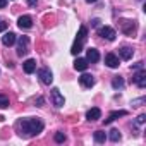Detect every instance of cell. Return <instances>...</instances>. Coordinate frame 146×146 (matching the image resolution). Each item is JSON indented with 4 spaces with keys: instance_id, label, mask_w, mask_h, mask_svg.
Here are the masks:
<instances>
[{
    "instance_id": "1",
    "label": "cell",
    "mask_w": 146,
    "mask_h": 146,
    "mask_svg": "<svg viewBox=\"0 0 146 146\" xmlns=\"http://www.w3.org/2000/svg\"><path fill=\"white\" fill-rule=\"evenodd\" d=\"M19 134L24 137H33L36 134H40L43 131V122L40 119H23L19 124Z\"/></svg>"
},
{
    "instance_id": "2",
    "label": "cell",
    "mask_w": 146,
    "mask_h": 146,
    "mask_svg": "<svg viewBox=\"0 0 146 146\" xmlns=\"http://www.w3.org/2000/svg\"><path fill=\"white\" fill-rule=\"evenodd\" d=\"M98 36H102V38H105V40H108V41H113L115 36H117V33H115V29L110 28V26H102V28L98 29Z\"/></svg>"
},
{
    "instance_id": "3",
    "label": "cell",
    "mask_w": 146,
    "mask_h": 146,
    "mask_svg": "<svg viewBox=\"0 0 146 146\" xmlns=\"http://www.w3.org/2000/svg\"><path fill=\"white\" fill-rule=\"evenodd\" d=\"M28 45H29V38L28 36H19L17 40V55L24 57L28 53Z\"/></svg>"
},
{
    "instance_id": "4",
    "label": "cell",
    "mask_w": 146,
    "mask_h": 146,
    "mask_svg": "<svg viewBox=\"0 0 146 146\" xmlns=\"http://www.w3.org/2000/svg\"><path fill=\"white\" fill-rule=\"evenodd\" d=\"M38 78L41 79V83H43V84H52V81H53V74H52V70H50V69H46V67H43V69H40V70H38Z\"/></svg>"
},
{
    "instance_id": "5",
    "label": "cell",
    "mask_w": 146,
    "mask_h": 146,
    "mask_svg": "<svg viewBox=\"0 0 146 146\" xmlns=\"http://www.w3.org/2000/svg\"><path fill=\"white\" fill-rule=\"evenodd\" d=\"M132 81L143 90V88H146V70L144 69H139V70H136V74H134V78H132Z\"/></svg>"
},
{
    "instance_id": "6",
    "label": "cell",
    "mask_w": 146,
    "mask_h": 146,
    "mask_svg": "<svg viewBox=\"0 0 146 146\" xmlns=\"http://www.w3.org/2000/svg\"><path fill=\"white\" fill-rule=\"evenodd\" d=\"M52 100H53V105H55L57 108L64 107V96L60 95V90H58V88H53V90H52Z\"/></svg>"
},
{
    "instance_id": "7",
    "label": "cell",
    "mask_w": 146,
    "mask_h": 146,
    "mask_svg": "<svg viewBox=\"0 0 146 146\" xmlns=\"http://www.w3.org/2000/svg\"><path fill=\"white\" fill-rule=\"evenodd\" d=\"M17 26H19L21 29H29V28L33 26V19H31L29 16H21V17L17 19Z\"/></svg>"
},
{
    "instance_id": "8",
    "label": "cell",
    "mask_w": 146,
    "mask_h": 146,
    "mask_svg": "<svg viewBox=\"0 0 146 146\" xmlns=\"http://www.w3.org/2000/svg\"><path fill=\"white\" fill-rule=\"evenodd\" d=\"M120 26H122V31L125 35H132L134 29H136V23L134 21H120Z\"/></svg>"
},
{
    "instance_id": "9",
    "label": "cell",
    "mask_w": 146,
    "mask_h": 146,
    "mask_svg": "<svg viewBox=\"0 0 146 146\" xmlns=\"http://www.w3.org/2000/svg\"><path fill=\"white\" fill-rule=\"evenodd\" d=\"M105 64H107L108 67L115 69V67H119V57H117L115 53H107V55H105Z\"/></svg>"
},
{
    "instance_id": "10",
    "label": "cell",
    "mask_w": 146,
    "mask_h": 146,
    "mask_svg": "<svg viewBox=\"0 0 146 146\" xmlns=\"http://www.w3.org/2000/svg\"><path fill=\"white\" fill-rule=\"evenodd\" d=\"M79 83H81L84 88H93V86H95V78H93L91 74H83V76L79 78Z\"/></svg>"
},
{
    "instance_id": "11",
    "label": "cell",
    "mask_w": 146,
    "mask_h": 146,
    "mask_svg": "<svg viewBox=\"0 0 146 146\" xmlns=\"http://www.w3.org/2000/svg\"><path fill=\"white\" fill-rule=\"evenodd\" d=\"M86 60L91 62V64H96L100 60V53L96 48H88V53H86Z\"/></svg>"
},
{
    "instance_id": "12",
    "label": "cell",
    "mask_w": 146,
    "mask_h": 146,
    "mask_svg": "<svg viewBox=\"0 0 146 146\" xmlns=\"http://www.w3.org/2000/svg\"><path fill=\"white\" fill-rule=\"evenodd\" d=\"M23 69H24V72H26V74H33V72L36 70V60H33V58H28V60L23 64Z\"/></svg>"
},
{
    "instance_id": "13",
    "label": "cell",
    "mask_w": 146,
    "mask_h": 146,
    "mask_svg": "<svg viewBox=\"0 0 146 146\" xmlns=\"http://www.w3.org/2000/svg\"><path fill=\"white\" fill-rule=\"evenodd\" d=\"M127 115V112L125 110H117V112H112L110 115H108V119H105V125H108V124H112L115 119H119V117H125Z\"/></svg>"
},
{
    "instance_id": "14",
    "label": "cell",
    "mask_w": 146,
    "mask_h": 146,
    "mask_svg": "<svg viewBox=\"0 0 146 146\" xmlns=\"http://www.w3.org/2000/svg\"><path fill=\"white\" fill-rule=\"evenodd\" d=\"M2 43H4L5 46H12V45L16 43V35H14L12 31H9V33H5V35L2 36Z\"/></svg>"
},
{
    "instance_id": "15",
    "label": "cell",
    "mask_w": 146,
    "mask_h": 146,
    "mask_svg": "<svg viewBox=\"0 0 146 146\" xmlns=\"http://www.w3.org/2000/svg\"><path fill=\"white\" fill-rule=\"evenodd\" d=\"M119 55H120L124 60H131L132 55H134V50H132L131 46H122V48L119 50Z\"/></svg>"
},
{
    "instance_id": "16",
    "label": "cell",
    "mask_w": 146,
    "mask_h": 146,
    "mask_svg": "<svg viewBox=\"0 0 146 146\" xmlns=\"http://www.w3.org/2000/svg\"><path fill=\"white\" fill-rule=\"evenodd\" d=\"M100 117H102V110L96 108V107H95V108H90V110L86 112V119H88V120H98Z\"/></svg>"
},
{
    "instance_id": "17",
    "label": "cell",
    "mask_w": 146,
    "mask_h": 146,
    "mask_svg": "<svg viewBox=\"0 0 146 146\" xmlns=\"http://www.w3.org/2000/svg\"><path fill=\"white\" fill-rule=\"evenodd\" d=\"M74 69L76 70H86L88 69V60L86 58H78L74 62Z\"/></svg>"
},
{
    "instance_id": "18",
    "label": "cell",
    "mask_w": 146,
    "mask_h": 146,
    "mask_svg": "<svg viewBox=\"0 0 146 146\" xmlns=\"http://www.w3.org/2000/svg\"><path fill=\"white\" fill-rule=\"evenodd\" d=\"M86 36H88V29H86L84 26H81V28H79V33H78V38H76V41H79V43H84V41H86Z\"/></svg>"
},
{
    "instance_id": "19",
    "label": "cell",
    "mask_w": 146,
    "mask_h": 146,
    "mask_svg": "<svg viewBox=\"0 0 146 146\" xmlns=\"http://www.w3.org/2000/svg\"><path fill=\"white\" fill-rule=\"evenodd\" d=\"M112 86H113L115 90H120V88H124V79H122L120 76H115V78H113V81H112Z\"/></svg>"
},
{
    "instance_id": "20",
    "label": "cell",
    "mask_w": 146,
    "mask_h": 146,
    "mask_svg": "<svg viewBox=\"0 0 146 146\" xmlns=\"http://www.w3.org/2000/svg\"><path fill=\"white\" fill-rule=\"evenodd\" d=\"M105 139H107L105 131H96V132H95V141H96V143H105Z\"/></svg>"
},
{
    "instance_id": "21",
    "label": "cell",
    "mask_w": 146,
    "mask_h": 146,
    "mask_svg": "<svg viewBox=\"0 0 146 146\" xmlns=\"http://www.w3.org/2000/svg\"><path fill=\"white\" fill-rule=\"evenodd\" d=\"M81 50H83V43H79V41H74V45H72V48H70L72 55H78Z\"/></svg>"
},
{
    "instance_id": "22",
    "label": "cell",
    "mask_w": 146,
    "mask_h": 146,
    "mask_svg": "<svg viewBox=\"0 0 146 146\" xmlns=\"http://www.w3.org/2000/svg\"><path fill=\"white\" fill-rule=\"evenodd\" d=\"M108 137H110L113 143H117V141L120 139V132H119V129H112V131H110V134H108Z\"/></svg>"
},
{
    "instance_id": "23",
    "label": "cell",
    "mask_w": 146,
    "mask_h": 146,
    "mask_svg": "<svg viewBox=\"0 0 146 146\" xmlns=\"http://www.w3.org/2000/svg\"><path fill=\"white\" fill-rule=\"evenodd\" d=\"M7 107H9V98L0 93V108H7Z\"/></svg>"
},
{
    "instance_id": "24",
    "label": "cell",
    "mask_w": 146,
    "mask_h": 146,
    "mask_svg": "<svg viewBox=\"0 0 146 146\" xmlns=\"http://www.w3.org/2000/svg\"><path fill=\"white\" fill-rule=\"evenodd\" d=\"M65 139H67V137H65L64 132H57V134H55V141H57V143H64Z\"/></svg>"
},
{
    "instance_id": "25",
    "label": "cell",
    "mask_w": 146,
    "mask_h": 146,
    "mask_svg": "<svg viewBox=\"0 0 146 146\" xmlns=\"http://www.w3.org/2000/svg\"><path fill=\"white\" fill-rule=\"evenodd\" d=\"M146 102V98H137V100H132V103L131 105H134V107H139L141 103H144Z\"/></svg>"
},
{
    "instance_id": "26",
    "label": "cell",
    "mask_w": 146,
    "mask_h": 146,
    "mask_svg": "<svg viewBox=\"0 0 146 146\" xmlns=\"http://www.w3.org/2000/svg\"><path fill=\"white\" fill-rule=\"evenodd\" d=\"M139 69H144L143 62H137V64H134V65H132V70H139Z\"/></svg>"
},
{
    "instance_id": "27",
    "label": "cell",
    "mask_w": 146,
    "mask_h": 146,
    "mask_svg": "<svg viewBox=\"0 0 146 146\" xmlns=\"http://www.w3.org/2000/svg\"><path fill=\"white\" fill-rule=\"evenodd\" d=\"M144 120H146V115H144V113H141V115L137 117V120H136V124H144Z\"/></svg>"
},
{
    "instance_id": "28",
    "label": "cell",
    "mask_w": 146,
    "mask_h": 146,
    "mask_svg": "<svg viewBox=\"0 0 146 146\" xmlns=\"http://www.w3.org/2000/svg\"><path fill=\"white\" fill-rule=\"evenodd\" d=\"M100 23H102V21H100V19H96V17H95V19H91V26H93V28H98V26H100Z\"/></svg>"
},
{
    "instance_id": "29",
    "label": "cell",
    "mask_w": 146,
    "mask_h": 146,
    "mask_svg": "<svg viewBox=\"0 0 146 146\" xmlns=\"http://www.w3.org/2000/svg\"><path fill=\"white\" fill-rule=\"evenodd\" d=\"M5 28H7V23H4L2 19H0V33H2V31H5Z\"/></svg>"
},
{
    "instance_id": "30",
    "label": "cell",
    "mask_w": 146,
    "mask_h": 146,
    "mask_svg": "<svg viewBox=\"0 0 146 146\" xmlns=\"http://www.w3.org/2000/svg\"><path fill=\"white\" fill-rule=\"evenodd\" d=\"M26 2H28V5H29V7H35V5L38 4V0H26Z\"/></svg>"
},
{
    "instance_id": "31",
    "label": "cell",
    "mask_w": 146,
    "mask_h": 146,
    "mask_svg": "<svg viewBox=\"0 0 146 146\" xmlns=\"http://www.w3.org/2000/svg\"><path fill=\"white\" fill-rule=\"evenodd\" d=\"M36 103H38V107H43V103H45V100H43L41 96H38V100H36Z\"/></svg>"
},
{
    "instance_id": "32",
    "label": "cell",
    "mask_w": 146,
    "mask_h": 146,
    "mask_svg": "<svg viewBox=\"0 0 146 146\" xmlns=\"http://www.w3.org/2000/svg\"><path fill=\"white\" fill-rule=\"evenodd\" d=\"M7 5V0H0V9H4Z\"/></svg>"
},
{
    "instance_id": "33",
    "label": "cell",
    "mask_w": 146,
    "mask_h": 146,
    "mask_svg": "<svg viewBox=\"0 0 146 146\" xmlns=\"http://www.w3.org/2000/svg\"><path fill=\"white\" fill-rule=\"evenodd\" d=\"M88 4H95V2H98V0H86Z\"/></svg>"
}]
</instances>
